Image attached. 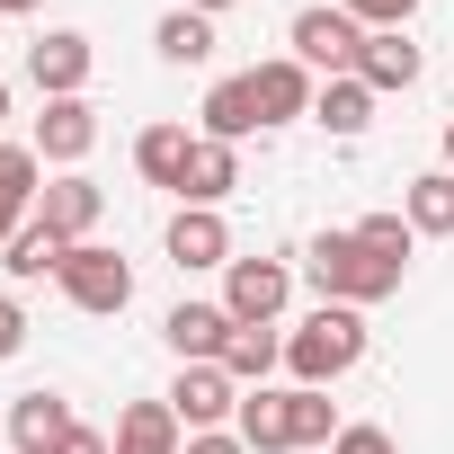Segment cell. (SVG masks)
<instances>
[{
    "label": "cell",
    "mask_w": 454,
    "mask_h": 454,
    "mask_svg": "<svg viewBox=\"0 0 454 454\" xmlns=\"http://www.w3.org/2000/svg\"><path fill=\"white\" fill-rule=\"evenodd\" d=\"M0 427H10V445H19V454H54L81 419H72V401H63V392H19Z\"/></svg>",
    "instance_id": "cell-13"
},
{
    "label": "cell",
    "mask_w": 454,
    "mask_h": 454,
    "mask_svg": "<svg viewBox=\"0 0 454 454\" xmlns=\"http://www.w3.org/2000/svg\"><path fill=\"white\" fill-rule=\"evenodd\" d=\"M356 241H365L374 259H392V268H410V250H419L410 214H365V223H356Z\"/></svg>",
    "instance_id": "cell-27"
},
{
    "label": "cell",
    "mask_w": 454,
    "mask_h": 454,
    "mask_svg": "<svg viewBox=\"0 0 454 454\" xmlns=\"http://www.w3.org/2000/svg\"><path fill=\"white\" fill-rule=\"evenodd\" d=\"M0 116H10V81H0Z\"/></svg>",
    "instance_id": "cell-36"
},
{
    "label": "cell",
    "mask_w": 454,
    "mask_h": 454,
    "mask_svg": "<svg viewBox=\"0 0 454 454\" xmlns=\"http://www.w3.org/2000/svg\"><path fill=\"white\" fill-rule=\"evenodd\" d=\"M277 365H286V339H277V321H241V330H232V348H223V374H232L241 392H250V383H268Z\"/></svg>",
    "instance_id": "cell-20"
},
{
    "label": "cell",
    "mask_w": 454,
    "mask_h": 454,
    "mask_svg": "<svg viewBox=\"0 0 454 454\" xmlns=\"http://www.w3.org/2000/svg\"><path fill=\"white\" fill-rule=\"evenodd\" d=\"M303 277L321 286V303H383V294H401V277L410 268H392V259H374L365 241H356V223L348 232H312V250H303Z\"/></svg>",
    "instance_id": "cell-2"
},
{
    "label": "cell",
    "mask_w": 454,
    "mask_h": 454,
    "mask_svg": "<svg viewBox=\"0 0 454 454\" xmlns=\"http://www.w3.org/2000/svg\"><path fill=\"white\" fill-rule=\"evenodd\" d=\"M90 152H98V107H90V98H45V116H36V160L81 169Z\"/></svg>",
    "instance_id": "cell-9"
},
{
    "label": "cell",
    "mask_w": 454,
    "mask_h": 454,
    "mask_svg": "<svg viewBox=\"0 0 454 454\" xmlns=\"http://www.w3.org/2000/svg\"><path fill=\"white\" fill-rule=\"evenodd\" d=\"M90 72H98V45H90L81 27H45V36L27 45V81H36L45 98H90Z\"/></svg>",
    "instance_id": "cell-5"
},
{
    "label": "cell",
    "mask_w": 454,
    "mask_h": 454,
    "mask_svg": "<svg viewBox=\"0 0 454 454\" xmlns=\"http://www.w3.org/2000/svg\"><path fill=\"white\" fill-rule=\"evenodd\" d=\"M54 454H116V445H107V436H98V427H72V436H63V445H54Z\"/></svg>",
    "instance_id": "cell-32"
},
{
    "label": "cell",
    "mask_w": 454,
    "mask_h": 454,
    "mask_svg": "<svg viewBox=\"0 0 454 454\" xmlns=\"http://www.w3.org/2000/svg\"><path fill=\"white\" fill-rule=\"evenodd\" d=\"M54 286H63L81 312H98V321H107V312H125V303H134V259H125V250H107V241H72V259H63V277H54Z\"/></svg>",
    "instance_id": "cell-3"
},
{
    "label": "cell",
    "mask_w": 454,
    "mask_h": 454,
    "mask_svg": "<svg viewBox=\"0 0 454 454\" xmlns=\"http://www.w3.org/2000/svg\"><path fill=\"white\" fill-rule=\"evenodd\" d=\"M330 454H401V436H392V427H365V419H356V427H339V436H330Z\"/></svg>",
    "instance_id": "cell-29"
},
{
    "label": "cell",
    "mask_w": 454,
    "mask_h": 454,
    "mask_svg": "<svg viewBox=\"0 0 454 454\" xmlns=\"http://www.w3.org/2000/svg\"><path fill=\"white\" fill-rule=\"evenodd\" d=\"M36 196H45V160H36V143H0V214L27 223Z\"/></svg>",
    "instance_id": "cell-25"
},
{
    "label": "cell",
    "mask_w": 454,
    "mask_h": 454,
    "mask_svg": "<svg viewBox=\"0 0 454 454\" xmlns=\"http://www.w3.org/2000/svg\"><path fill=\"white\" fill-rule=\"evenodd\" d=\"M294 63L303 72H330V81H348L356 72V54H365V27L348 19V10H330V0H312V10H294Z\"/></svg>",
    "instance_id": "cell-4"
},
{
    "label": "cell",
    "mask_w": 454,
    "mask_h": 454,
    "mask_svg": "<svg viewBox=\"0 0 454 454\" xmlns=\"http://www.w3.org/2000/svg\"><path fill=\"white\" fill-rule=\"evenodd\" d=\"M160 241H169L178 268H232V223H223L214 205H178Z\"/></svg>",
    "instance_id": "cell-12"
},
{
    "label": "cell",
    "mask_w": 454,
    "mask_h": 454,
    "mask_svg": "<svg viewBox=\"0 0 454 454\" xmlns=\"http://www.w3.org/2000/svg\"><path fill=\"white\" fill-rule=\"evenodd\" d=\"M63 259H72V241H63V232H45V223H36V214L19 223V241H10V250H0V268H10L19 286H36V277H63Z\"/></svg>",
    "instance_id": "cell-23"
},
{
    "label": "cell",
    "mask_w": 454,
    "mask_h": 454,
    "mask_svg": "<svg viewBox=\"0 0 454 454\" xmlns=\"http://www.w3.org/2000/svg\"><path fill=\"white\" fill-rule=\"evenodd\" d=\"M356 365H365V312H356V303H321V312H303V321L286 330V374H294V383L330 392V383L356 374Z\"/></svg>",
    "instance_id": "cell-1"
},
{
    "label": "cell",
    "mask_w": 454,
    "mask_h": 454,
    "mask_svg": "<svg viewBox=\"0 0 454 454\" xmlns=\"http://www.w3.org/2000/svg\"><path fill=\"white\" fill-rule=\"evenodd\" d=\"M250 90H259V116H268V125H294V116H312V98H321V81H312L294 54L259 63V72H250Z\"/></svg>",
    "instance_id": "cell-15"
},
{
    "label": "cell",
    "mask_w": 454,
    "mask_h": 454,
    "mask_svg": "<svg viewBox=\"0 0 454 454\" xmlns=\"http://www.w3.org/2000/svg\"><path fill=\"white\" fill-rule=\"evenodd\" d=\"M187 152H196L187 125H143V134H134V169H143L152 187H169V196H178V178H187Z\"/></svg>",
    "instance_id": "cell-22"
},
{
    "label": "cell",
    "mask_w": 454,
    "mask_h": 454,
    "mask_svg": "<svg viewBox=\"0 0 454 454\" xmlns=\"http://www.w3.org/2000/svg\"><path fill=\"white\" fill-rule=\"evenodd\" d=\"M241 187V143H214V134H196V152H187V178H178V205H214L223 214V196Z\"/></svg>",
    "instance_id": "cell-14"
},
{
    "label": "cell",
    "mask_w": 454,
    "mask_h": 454,
    "mask_svg": "<svg viewBox=\"0 0 454 454\" xmlns=\"http://www.w3.org/2000/svg\"><path fill=\"white\" fill-rule=\"evenodd\" d=\"M294 303V268L286 259H232L223 268V312L232 321H277Z\"/></svg>",
    "instance_id": "cell-6"
},
{
    "label": "cell",
    "mask_w": 454,
    "mask_h": 454,
    "mask_svg": "<svg viewBox=\"0 0 454 454\" xmlns=\"http://www.w3.org/2000/svg\"><path fill=\"white\" fill-rule=\"evenodd\" d=\"M401 214H410V232H419V241H445V232H454V169H445V160L419 169L410 196H401Z\"/></svg>",
    "instance_id": "cell-19"
},
{
    "label": "cell",
    "mask_w": 454,
    "mask_h": 454,
    "mask_svg": "<svg viewBox=\"0 0 454 454\" xmlns=\"http://www.w3.org/2000/svg\"><path fill=\"white\" fill-rule=\"evenodd\" d=\"M445 169H454V116H445Z\"/></svg>",
    "instance_id": "cell-35"
},
{
    "label": "cell",
    "mask_w": 454,
    "mask_h": 454,
    "mask_svg": "<svg viewBox=\"0 0 454 454\" xmlns=\"http://www.w3.org/2000/svg\"><path fill=\"white\" fill-rule=\"evenodd\" d=\"M330 436H339V401L312 392V383H294V454L303 445H330Z\"/></svg>",
    "instance_id": "cell-26"
},
{
    "label": "cell",
    "mask_w": 454,
    "mask_h": 454,
    "mask_svg": "<svg viewBox=\"0 0 454 454\" xmlns=\"http://www.w3.org/2000/svg\"><path fill=\"white\" fill-rule=\"evenodd\" d=\"M187 454H250L232 427H205V436H187Z\"/></svg>",
    "instance_id": "cell-31"
},
{
    "label": "cell",
    "mask_w": 454,
    "mask_h": 454,
    "mask_svg": "<svg viewBox=\"0 0 454 454\" xmlns=\"http://www.w3.org/2000/svg\"><path fill=\"white\" fill-rule=\"evenodd\" d=\"M356 81L383 98V90H410L419 81V45H410V27H383V36H365V54H356Z\"/></svg>",
    "instance_id": "cell-18"
},
{
    "label": "cell",
    "mask_w": 454,
    "mask_h": 454,
    "mask_svg": "<svg viewBox=\"0 0 454 454\" xmlns=\"http://www.w3.org/2000/svg\"><path fill=\"white\" fill-rule=\"evenodd\" d=\"M205 134H214V143H250V134H268L250 72H232V81H214V90H205Z\"/></svg>",
    "instance_id": "cell-17"
},
{
    "label": "cell",
    "mask_w": 454,
    "mask_h": 454,
    "mask_svg": "<svg viewBox=\"0 0 454 454\" xmlns=\"http://www.w3.org/2000/svg\"><path fill=\"white\" fill-rule=\"evenodd\" d=\"M19 348H27V312H19V303H10V294H0V365H10V356H19Z\"/></svg>",
    "instance_id": "cell-30"
},
{
    "label": "cell",
    "mask_w": 454,
    "mask_h": 454,
    "mask_svg": "<svg viewBox=\"0 0 454 454\" xmlns=\"http://www.w3.org/2000/svg\"><path fill=\"white\" fill-rule=\"evenodd\" d=\"M160 401L178 410L187 436H205V427H223V419H241V383L223 374V365H178V383H169Z\"/></svg>",
    "instance_id": "cell-7"
},
{
    "label": "cell",
    "mask_w": 454,
    "mask_h": 454,
    "mask_svg": "<svg viewBox=\"0 0 454 454\" xmlns=\"http://www.w3.org/2000/svg\"><path fill=\"white\" fill-rule=\"evenodd\" d=\"M187 10H205V19H223V10H241V0H187Z\"/></svg>",
    "instance_id": "cell-33"
},
{
    "label": "cell",
    "mask_w": 454,
    "mask_h": 454,
    "mask_svg": "<svg viewBox=\"0 0 454 454\" xmlns=\"http://www.w3.org/2000/svg\"><path fill=\"white\" fill-rule=\"evenodd\" d=\"M232 436H241L250 454H294V383H286V392H277V383H250Z\"/></svg>",
    "instance_id": "cell-10"
},
{
    "label": "cell",
    "mask_w": 454,
    "mask_h": 454,
    "mask_svg": "<svg viewBox=\"0 0 454 454\" xmlns=\"http://www.w3.org/2000/svg\"><path fill=\"white\" fill-rule=\"evenodd\" d=\"M27 10H45V0H0V19H27Z\"/></svg>",
    "instance_id": "cell-34"
},
{
    "label": "cell",
    "mask_w": 454,
    "mask_h": 454,
    "mask_svg": "<svg viewBox=\"0 0 454 454\" xmlns=\"http://www.w3.org/2000/svg\"><path fill=\"white\" fill-rule=\"evenodd\" d=\"M339 10H348L365 36H383V27H410V19H419V0H339Z\"/></svg>",
    "instance_id": "cell-28"
},
{
    "label": "cell",
    "mask_w": 454,
    "mask_h": 454,
    "mask_svg": "<svg viewBox=\"0 0 454 454\" xmlns=\"http://www.w3.org/2000/svg\"><path fill=\"white\" fill-rule=\"evenodd\" d=\"M98 214H107V196H98V178H81V169L45 178V196H36V223H45V232H63V241H90Z\"/></svg>",
    "instance_id": "cell-11"
},
{
    "label": "cell",
    "mask_w": 454,
    "mask_h": 454,
    "mask_svg": "<svg viewBox=\"0 0 454 454\" xmlns=\"http://www.w3.org/2000/svg\"><path fill=\"white\" fill-rule=\"evenodd\" d=\"M312 125H330L339 143H356L365 125H374V90L348 72V81H321V98H312Z\"/></svg>",
    "instance_id": "cell-24"
},
{
    "label": "cell",
    "mask_w": 454,
    "mask_h": 454,
    "mask_svg": "<svg viewBox=\"0 0 454 454\" xmlns=\"http://www.w3.org/2000/svg\"><path fill=\"white\" fill-rule=\"evenodd\" d=\"M0 445H10V427H0Z\"/></svg>",
    "instance_id": "cell-37"
},
{
    "label": "cell",
    "mask_w": 454,
    "mask_h": 454,
    "mask_svg": "<svg viewBox=\"0 0 454 454\" xmlns=\"http://www.w3.org/2000/svg\"><path fill=\"white\" fill-rule=\"evenodd\" d=\"M107 445H116V454H187V427H178L169 401H125Z\"/></svg>",
    "instance_id": "cell-16"
},
{
    "label": "cell",
    "mask_w": 454,
    "mask_h": 454,
    "mask_svg": "<svg viewBox=\"0 0 454 454\" xmlns=\"http://www.w3.org/2000/svg\"><path fill=\"white\" fill-rule=\"evenodd\" d=\"M232 330H241V321L223 312V303H169V321H160V339H169L178 365H223Z\"/></svg>",
    "instance_id": "cell-8"
},
{
    "label": "cell",
    "mask_w": 454,
    "mask_h": 454,
    "mask_svg": "<svg viewBox=\"0 0 454 454\" xmlns=\"http://www.w3.org/2000/svg\"><path fill=\"white\" fill-rule=\"evenodd\" d=\"M152 54L160 63H178V72H196V63H214V19L205 10H187V0H178V10L152 27Z\"/></svg>",
    "instance_id": "cell-21"
}]
</instances>
